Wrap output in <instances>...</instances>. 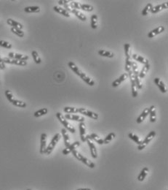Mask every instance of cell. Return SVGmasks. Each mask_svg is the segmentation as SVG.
<instances>
[{
  "mask_svg": "<svg viewBox=\"0 0 168 190\" xmlns=\"http://www.w3.org/2000/svg\"><path fill=\"white\" fill-rule=\"evenodd\" d=\"M80 8L87 12H91L93 10V7L90 5H87V4H81Z\"/></svg>",
  "mask_w": 168,
  "mask_h": 190,
  "instance_id": "42",
  "label": "cell"
},
{
  "mask_svg": "<svg viewBox=\"0 0 168 190\" xmlns=\"http://www.w3.org/2000/svg\"><path fill=\"white\" fill-rule=\"evenodd\" d=\"M80 5H81V3H79V2H70V4H69V6L70 8H71V9H74V10H78V9H81L80 8Z\"/></svg>",
  "mask_w": 168,
  "mask_h": 190,
  "instance_id": "47",
  "label": "cell"
},
{
  "mask_svg": "<svg viewBox=\"0 0 168 190\" xmlns=\"http://www.w3.org/2000/svg\"><path fill=\"white\" fill-rule=\"evenodd\" d=\"M155 136H156V132H155V131H151V132L146 135V138L142 141L141 143H140V145H138V149L139 151H141L143 150V149H144L146 147V146L153 140V138H154Z\"/></svg>",
  "mask_w": 168,
  "mask_h": 190,
  "instance_id": "5",
  "label": "cell"
},
{
  "mask_svg": "<svg viewBox=\"0 0 168 190\" xmlns=\"http://www.w3.org/2000/svg\"><path fill=\"white\" fill-rule=\"evenodd\" d=\"M72 154L76 159H78L79 161H81L82 163H84V165H86L87 167H89L90 168H92V169H93V168H94L95 166V164L93 163V162H91V161L89 160L87 158L84 157V156H82V155L81 154L79 153L77 150L73 151Z\"/></svg>",
  "mask_w": 168,
  "mask_h": 190,
  "instance_id": "2",
  "label": "cell"
},
{
  "mask_svg": "<svg viewBox=\"0 0 168 190\" xmlns=\"http://www.w3.org/2000/svg\"><path fill=\"white\" fill-rule=\"evenodd\" d=\"M8 57H9L10 59H17V60H21V61H26L28 59V56L26 55H22V54H16V53L13 52H10L8 54Z\"/></svg>",
  "mask_w": 168,
  "mask_h": 190,
  "instance_id": "11",
  "label": "cell"
},
{
  "mask_svg": "<svg viewBox=\"0 0 168 190\" xmlns=\"http://www.w3.org/2000/svg\"><path fill=\"white\" fill-rule=\"evenodd\" d=\"M127 78H128V74H127V73H124V74H122L119 78H117V80H115L112 83V87H117V86H119L123 81H124Z\"/></svg>",
  "mask_w": 168,
  "mask_h": 190,
  "instance_id": "16",
  "label": "cell"
},
{
  "mask_svg": "<svg viewBox=\"0 0 168 190\" xmlns=\"http://www.w3.org/2000/svg\"><path fill=\"white\" fill-rule=\"evenodd\" d=\"M26 190H31V189H26Z\"/></svg>",
  "mask_w": 168,
  "mask_h": 190,
  "instance_id": "51",
  "label": "cell"
},
{
  "mask_svg": "<svg viewBox=\"0 0 168 190\" xmlns=\"http://www.w3.org/2000/svg\"><path fill=\"white\" fill-rule=\"evenodd\" d=\"M0 69L1 70H5V64L4 63L2 59L1 58V56H0Z\"/></svg>",
  "mask_w": 168,
  "mask_h": 190,
  "instance_id": "49",
  "label": "cell"
},
{
  "mask_svg": "<svg viewBox=\"0 0 168 190\" xmlns=\"http://www.w3.org/2000/svg\"><path fill=\"white\" fill-rule=\"evenodd\" d=\"M77 190H91V189L88 188H81V189H77Z\"/></svg>",
  "mask_w": 168,
  "mask_h": 190,
  "instance_id": "50",
  "label": "cell"
},
{
  "mask_svg": "<svg viewBox=\"0 0 168 190\" xmlns=\"http://www.w3.org/2000/svg\"><path fill=\"white\" fill-rule=\"evenodd\" d=\"M11 31H12V33H14L15 34H16L17 36H18V37H24V32L22 31V30L18 29L17 28H14V27H12V28H11Z\"/></svg>",
  "mask_w": 168,
  "mask_h": 190,
  "instance_id": "40",
  "label": "cell"
},
{
  "mask_svg": "<svg viewBox=\"0 0 168 190\" xmlns=\"http://www.w3.org/2000/svg\"><path fill=\"white\" fill-rule=\"evenodd\" d=\"M124 53H125L126 58H130V45L129 43H125L124 45Z\"/></svg>",
  "mask_w": 168,
  "mask_h": 190,
  "instance_id": "45",
  "label": "cell"
},
{
  "mask_svg": "<svg viewBox=\"0 0 168 190\" xmlns=\"http://www.w3.org/2000/svg\"><path fill=\"white\" fill-rule=\"evenodd\" d=\"M93 140L90 138V135H86V141H87V144H88L89 148H90V154H91V156L93 159H97V149H96L95 146L93 143Z\"/></svg>",
  "mask_w": 168,
  "mask_h": 190,
  "instance_id": "6",
  "label": "cell"
},
{
  "mask_svg": "<svg viewBox=\"0 0 168 190\" xmlns=\"http://www.w3.org/2000/svg\"><path fill=\"white\" fill-rule=\"evenodd\" d=\"M132 72H133V73L134 74V75H139L138 66L137 63L135 62V61H133V62H132Z\"/></svg>",
  "mask_w": 168,
  "mask_h": 190,
  "instance_id": "44",
  "label": "cell"
},
{
  "mask_svg": "<svg viewBox=\"0 0 168 190\" xmlns=\"http://www.w3.org/2000/svg\"><path fill=\"white\" fill-rule=\"evenodd\" d=\"M68 67H70V69H71V70H72V71L74 72L76 75H77L78 76H80V77L82 79V80H84L86 83H87L88 85H90V86H94L95 85L94 80H92V79L90 78V77H88V76L85 74V73H84L83 72H82L81 70L79 69V67H77V66L76 65L74 62H73V61H69V62L68 63Z\"/></svg>",
  "mask_w": 168,
  "mask_h": 190,
  "instance_id": "1",
  "label": "cell"
},
{
  "mask_svg": "<svg viewBox=\"0 0 168 190\" xmlns=\"http://www.w3.org/2000/svg\"><path fill=\"white\" fill-rule=\"evenodd\" d=\"M90 25L93 29H95L97 27V16L95 14H93L91 16V21H90Z\"/></svg>",
  "mask_w": 168,
  "mask_h": 190,
  "instance_id": "31",
  "label": "cell"
},
{
  "mask_svg": "<svg viewBox=\"0 0 168 190\" xmlns=\"http://www.w3.org/2000/svg\"><path fill=\"white\" fill-rule=\"evenodd\" d=\"M80 146V142H79V141H76V142H73L72 144L70 145L68 147H66V149H64V150H63L62 152L63 154L68 155V154L72 152L74 150H76V149H77V147H79Z\"/></svg>",
  "mask_w": 168,
  "mask_h": 190,
  "instance_id": "10",
  "label": "cell"
},
{
  "mask_svg": "<svg viewBox=\"0 0 168 190\" xmlns=\"http://www.w3.org/2000/svg\"><path fill=\"white\" fill-rule=\"evenodd\" d=\"M98 54L101 57H108V58H113L114 57V54L113 53L109 51H106V50H99Z\"/></svg>",
  "mask_w": 168,
  "mask_h": 190,
  "instance_id": "28",
  "label": "cell"
},
{
  "mask_svg": "<svg viewBox=\"0 0 168 190\" xmlns=\"http://www.w3.org/2000/svg\"><path fill=\"white\" fill-rule=\"evenodd\" d=\"M4 63H8V64H15V65L18 66H26L27 65V62L26 61H21V60H17V59H12L10 58H5L2 59Z\"/></svg>",
  "mask_w": 168,
  "mask_h": 190,
  "instance_id": "9",
  "label": "cell"
},
{
  "mask_svg": "<svg viewBox=\"0 0 168 190\" xmlns=\"http://www.w3.org/2000/svg\"><path fill=\"white\" fill-rule=\"evenodd\" d=\"M7 23H8V24H9L10 26H11V27H14V28H17L18 29L21 30L23 29V27H24L22 24L17 22L16 21H14V20L11 19V18H8V21H7Z\"/></svg>",
  "mask_w": 168,
  "mask_h": 190,
  "instance_id": "23",
  "label": "cell"
},
{
  "mask_svg": "<svg viewBox=\"0 0 168 190\" xmlns=\"http://www.w3.org/2000/svg\"><path fill=\"white\" fill-rule=\"evenodd\" d=\"M24 11L27 13H39L40 11V8L39 6H30L24 8Z\"/></svg>",
  "mask_w": 168,
  "mask_h": 190,
  "instance_id": "29",
  "label": "cell"
},
{
  "mask_svg": "<svg viewBox=\"0 0 168 190\" xmlns=\"http://www.w3.org/2000/svg\"><path fill=\"white\" fill-rule=\"evenodd\" d=\"M61 136L60 133L55 134V135L53 136V139H52L51 141H50V144H49L48 146L46 148V150L45 152H44V154H45L50 155V154L52 153V152H53V149H54L55 146H56V144L58 143V142L60 140V139H61Z\"/></svg>",
  "mask_w": 168,
  "mask_h": 190,
  "instance_id": "3",
  "label": "cell"
},
{
  "mask_svg": "<svg viewBox=\"0 0 168 190\" xmlns=\"http://www.w3.org/2000/svg\"><path fill=\"white\" fill-rule=\"evenodd\" d=\"M47 112H48L47 108H41V109H40V110L36 111L35 113H34V117L38 118V117H40V116H44V115L47 114Z\"/></svg>",
  "mask_w": 168,
  "mask_h": 190,
  "instance_id": "33",
  "label": "cell"
},
{
  "mask_svg": "<svg viewBox=\"0 0 168 190\" xmlns=\"http://www.w3.org/2000/svg\"><path fill=\"white\" fill-rule=\"evenodd\" d=\"M61 134H62L63 138H64V143H65L66 148L68 147V146L71 145V142H70L69 135H68L66 129H64H64H61Z\"/></svg>",
  "mask_w": 168,
  "mask_h": 190,
  "instance_id": "19",
  "label": "cell"
},
{
  "mask_svg": "<svg viewBox=\"0 0 168 190\" xmlns=\"http://www.w3.org/2000/svg\"><path fill=\"white\" fill-rule=\"evenodd\" d=\"M40 154H44V152L47 148V134L42 133L41 135V140H40Z\"/></svg>",
  "mask_w": 168,
  "mask_h": 190,
  "instance_id": "12",
  "label": "cell"
},
{
  "mask_svg": "<svg viewBox=\"0 0 168 190\" xmlns=\"http://www.w3.org/2000/svg\"><path fill=\"white\" fill-rule=\"evenodd\" d=\"M79 129H80V135L81 140L82 142L86 141V129H85V124L84 122H81L79 125Z\"/></svg>",
  "mask_w": 168,
  "mask_h": 190,
  "instance_id": "15",
  "label": "cell"
},
{
  "mask_svg": "<svg viewBox=\"0 0 168 190\" xmlns=\"http://www.w3.org/2000/svg\"><path fill=\"white\" fill-rule=\"evenodd\" d=\"M71 13H74V15H75L76 16H77V18H79V19L81 20V21H87V18H86L85 15H84V14L80 12V11L77 10L71 9Z\"/></svg>",
  "mask_w": 168,
  "mask_h": 190,
  "instance_id": "26",
  "label": "cell"
},
{
  "mask_svg": "<svg viewBox=\"0 0 168 190\" xmlns=\"http://www.w3.org/2000/svg\"><path fill=\"white\" fill-rule=\"evenodd\" d=\"M149 172V168H143V169L141 170V171H140V174L138 175V180L139 181H144V179L146 178V175H148Z\"/></svg>",
  "mask_w": 168,
  "mask_h": 190,
  "instance_id": "24",
  "label": "cell"
},
{
  "mask_svg": "<svg viewBox=\"0 0 168 190\" xmlns=\"http://www.w3.org/2000/svg\"><path fill=\"white\" fill-rule=\"evenodd\" d=\"M68 2H70V1H64V0H60V1H58V4H59L60 5H63L66 10L68 11V13H71V8H70L69 5H68Z\"/></svg>",
  "mask_w": 168,
  "mask_h": 190,
  "instance_id": "34",
  "label": "cell"
},
{
  "mask_svg": "<svg viewBox=\"0 0 168 190\" xmlns=\"http://www.w3.org/2000/svg\"><path fill=\"white\" fill-rule=\"evenodd\" d=\"M53 10H54L55 12H57L59 14H61V15H63L65 17H67V18H69L70 17V15H69V13L68 12V11L66 10L64 8H61V7H59V6H54L53 7Z\"/></svg>",
  "mask_w": 168,
  "mask_h": 190,
  "instance_id": "21",
  "label": "cell"
},
{
  "mask_svg": "<svg viewBox=\"0 0 168 190\" xmlns=\"http://www.w3.org/2000/svg\"><path fill=\"white\" fill-rule=\"evenodd\" d=\"M0 46L2 48H5L7 49H10L12 48V45L8 42L5 41V40H0Z\"/></svg>",
  "mask_w": 168,
  "mask_h": 190,
  "instance_id": "48",
  "label": "cell"
},
{
  "mask_svg": "<svg viewBox=\"0 0 168 190\" xmlns=\"http://www.w3.org/2000/svg\"><path fill=\"white\" fill-rule=\"evenodd\" d=\"M167 8H168L167 2H164V3L161 4V5H156V6L153 7V8H151V13H153V14L157 13H159V11H161L162 10L167 9Z\"/></svg>",
  "mask_w": 168,
  "mask_h": 190,
  "instance_id": "17",
  "label": "cell"
},
{
  "mask_svg": "<svg viewBox=\"0 0 168 190\" xmlns=\"http://www.w3.org/2000/svg\"><path fill=\"white\" fill-rule=\"evenodd\" d=\"M12 104L13 105L16 106V107L22 108H24L26 107V103L18 100H14L12 102Z\"/></svg>",
  "mask_w": 168,
  "mask_h": 190,
  "instance_id": "36",
  "label": "cell"
},
{
  "mask_svg": "<svg viewBox=\"0 0 168 190\" xmlns=\"http://www.w3.org/2000/svg\"><path fill=\"white\" fill-rule=\"evenodd\" d=\"M149 115H150V122L151 123H154L156 120V109L153 105H151L149 108Z\"/></svg>",
  "mask_w": 168,
  "mask_h": 190,
  "instance_id": "22",
  "label": "cell"
},
{
  "mask_svg": "<svg viewBox=\"0 0 168 190\" xmlns=\"http://www.w3.org/2000/svg\"><path fill=\"white\" fill-rule=\"evenodd\" d=\"M64 111L66 114H74V113H78V108L74 107H65L64 108Z\"/></svg>",
  "mask_w": 168,
  "mask_h": 190,
  "instance_id": "32",
  "label": "cell"
},
{
  "mask_svg": "<svg viewBox=\"0 0 168 190\" xmlns=\"http://www.w3.org/2000/svg\"><path fill=\"white\" fill-rule=\"evenodd\" d=\"M31 55H32L33 59H34V61H35L36 64H39L41 62V58H40V57H39V56L38 53H37V51H33L32 52H31Z\"/></svg>",
  "mask_w": 168,
  "mask_h": 190,
  "instance_id": "37",
  "label": "cell"
},
{
  "mask_svg": "<svg viewBox=\"0 0 168 190\" xmlns=\"http://www.w3.org/2000/svg\"><path fill=\"white\" fill-rule=\"evenodd\" d=\"M128 76L130 78V82H131V91H132V96L133 97H136L138 96V92H137V87H136V83H135L134 79V74L133 72L130 71L128 73Z\"/></svg>",
  "mask_w": 168,
  "mask_h": 190,
  "instance_id": "8",
  "label": "cell"
},
{
  "mask_svg": "<svg viewBox=\"0 0 168 190\" xmlns=\"http://www.w3.org/2000/svg\"><path fill=\"white\" fill-rule=\"evenodd\" d=\"M90 138H91L93 140L95 141V142H97V143H98V144H100V145L104 144V142H103V140L102 139V138H100V137H99L97 135H96V134L92 133L91 135H90Z\"/></svg>",
  "mask_w": 168,
  "mask_h": 190,
  "instance_id": "30",
  "label": "cell"
},
{
  "mask_svg": "<svg viewBox=\"0 0 168 190\" xmlns=\"http://www.w3.org/2000/svg\"><path fill=\"white\" fill-rule=\"evenodd\" d=\"M5 96H6L7 99L8 100V101H9L10 103H12V102L15 100V99H14V97H13V94H12V92H11L10 90H6L5 91Z\"/></svg>",
  "mask_w": 168,
  "mask_h": 190,
  "instance_id": "46",
  "label": "cell"
},
{
  "mask_svg": "<svg viewBox=\"0 0 168 190\" xmlns=\"http://www.w3.org/2000/svg\"><path fill=\"white\" fill-rule=\"evenodd\" d=\"M115 137H116V135L115 133H114V132H111V133H109V135L105 138V139L103 140L104 144H108V143H109V142H110L112 140L114 139Z\"/></svg>",
  "mask_w": 168,
  "mask_h": 190,
  "instance_id": "35",
  "label": "cell"
},
{
  "mask_svg": "<svg viewBox=\"0 0 168 190\" xmlns=\"http://www.w3.org/2000/svg\"><path fill=\"white\" fill-rule=\"evenodd\" d=\"M164 31H165V27H162V26H160V27H158L157 28L154 29H153L152 31H151L148 34V37H149V38H152V37L159 34L160 33L163 32Z\"/></svg>",
  "mask_w": 168,
  "mask_h": 190,
  "instance_id": "14",
  "label": "cell"
},
{
  "mask_svg": "<svg viewBox=\"0 0 168 190\" xmlns=\"http://www.w3.org/2000/svg\"><path fill=\"white\" fill-rule=\"evenodd\" d=\"M56 116H57L58 119L59 120V122H61L63 125H64L66 129H67V130H68L69 132H71V133H75L76 129L73 127V126H71V125L68 123V121L66 119V118L64 117V116H63L61 113L58 112V113H56Z\"/></svg>",
  "mask_w": 168,
  "mask_h": 190,
  "instance_id": "4",
  "label": "cell"
},
{
  "mask_svg": "<svg viewBox=\"0 0 168 190\" xmlns=\"http://www.w3.org/2000/svg\"><path fill=\"white\" fill-rule=\"evenodd\" d=\"M64 117L66 118V119L67 120H71V121H75V122H79L80 123L81 122H84V118L82 116H80L79 115L75 114H66Z\"/></svg>",
  "mask_w": 168,
  "mask_h": 190,
  "instance_id": "13",
  "label": "cell"
},
{
  "mask_svg": "<svg viewBox=\"0 0 168 190\" xmlns=\"http://www.w3.org/2000/svg\"><path fill=\"white\" fill-rule=\"evenodd\" d=\"M152 8H153V6H152V4L149 3L146 7H145L144 9H143V10H142V12H141V14L143 15H148V13H149V12H151V10Z\"/></svg>",
  "mask_w": 168,
  "mask_h": 190,
  "instance_id": "41",
  "label": "cell"
},
{
  "mask_svg": "<svg viewBox=\"0 0 168 190\" xmlns=\"http://www.w3.org/2000/svg\"><path fill=\"white\" fill-rule=\"evenodd\" d=\"M125 71L127 72V73H129L130 71H131L132 69V61L130 60V58H126L125 60Z\"/></svg>",
  "mask_w": 168,
  "mask_h": 190,
  "instance_id": "38",
  "label": "cell"
},
{
  "mask_svg": "<svg viewBox=\"0 0 168 190\" xmlns=\"http://www.w3.org/2000/svg\"><path fill=\"white\" fill-rule=\"evenodd\" d=\"M154 83L155 84L158 86L159 90H160L162 93H166L167 89H166V87H165V83H163V81H162L159 78H156L154 79Z\"/></svg>",
  "mask_w": 168,
  "mask_h": 190,
  "instance_id": "20",
  "label": "cell"
},
{
  "mask_svg": "<svg viewBox=\"0 0 168 190\" xmlns=\"http://www.w3.org/2000/svg\"><path fill=\"white\" fill-rule=\"evenodd\" d=\"M132 57H133V59L134 60H136V61H139V62H140L141 64H143L144 65L145 64H149V60L146 59L144 58V57H141V56H139L138 55V54H133V55L132 56Z\"/></svg>",
  "mask_w": 168,
  "mask_h": 190,
  "instance_id": "25",
  "label": "cell"
},
{
  "mask_svg": "<svg viewBox=\"0 0 168 190\" xmlns=\"http://www.w3.org/2000/svg\"><path fill=\"white\" fill-rule=\"evenodd\" d=\"M149 108H145L144 110H143V112L141 113V114L138 116V118L137 119L136 122H137L138 124H140L145 120L146 117L149 116Z\"/></svg>",
  "mask_w": 168,
  "mask_h": 190,
  "instance_id": "18",
  "label": "cell"
},
{
  "mask_svg": "<svg viewBox=\"0 0 168 190\" xmlns=\"http://www.w3.org/2000/svg\"><path fill=\"white\" fill-rule=\"evenodd\" d=\"M79 113H82V114H84V116H87L88 117L91 118V119H95V120H97L99 118L98 114L96 113H94L93 111H90V110H87V109L84 108H81L78 109Z\"/></svg>",
  "mask_w": 168,
  "mask_h": 190,
  "instance_id": "7",
  "label": "cell"
},
{
  "mask_svg": "<svg viewBox=\"0 0 168 190\" xmlns=\"http://www.w3.org/2000/svg\"><path fill=\"white\" fill-rule=\"evenodd\" d=\"M149 69H150V64H145L144 66H143V67L142 68L141 70V72L140 73H139V78L140 79H143V78L146 76V73H148V71L149 70Z\"/></svg>",
  "mask_w": 168,
  "mask_h": 190,
  "instance_id": "27",
  "label": "cell"
},
{
  "mask_svg": "<svg viewBox=\"0 0 168 190\" xmlns=\"http://www.w3.org/2000/svg\"><path fill=\"white\" fill-rule=\"evenodd\" d=\"M128 137L130 138V139L133 140L135 142H136V143H137L138 145H140V143H141L142 141L140 140L139 139L137 135H135V134H133V133H129Z\"/></svg>",
  "mask_w": 168,
  "mask_h": 190,
  "instance_id": "39",
  "label": "cell"
},
{
  "mask_svg": "<svg viewBox=\"0 0 168 190\" xmlns=\"http://www.w3.org/2000/svg\"><path fill=\"white\" fill-rule=\"evenodd\" d=\"M134 79H135V83H136L137 89H141L142 87H143V84H142L141 81H140V79L139 78L138 75H134Z\"/></svg>",
  "mask_w": 168,
  "mask_h": 190,
  "instance_id": "43",
  "label": "cell"
}]
</instances>
